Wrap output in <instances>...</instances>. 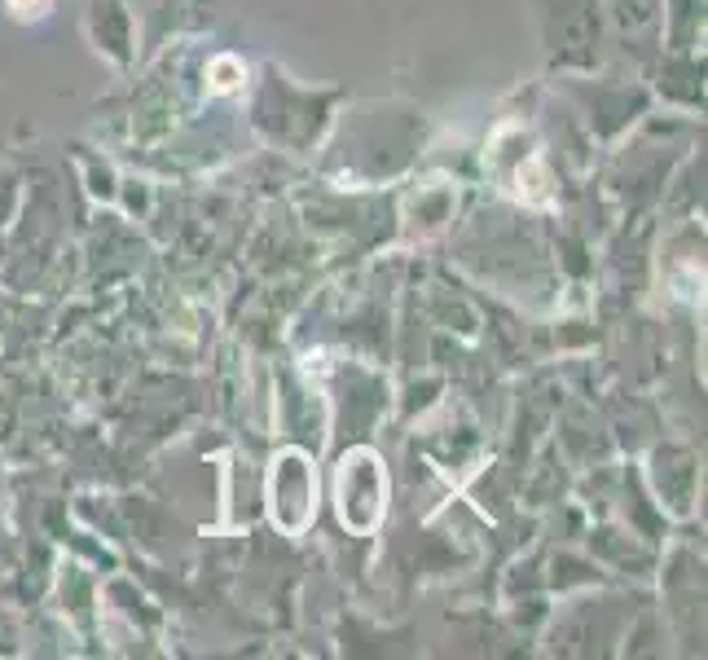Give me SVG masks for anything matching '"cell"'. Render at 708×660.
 Returning <instances> with one entry per match:
<instances>
[{
  "mask_svg": "<svg viewBox=\"0 0 708 660\" xmlns=\"http://www.w3.org/2000/svg\"><path fill=\"white\" fill-rule=\"evenodd\" d=\"M40 5H44V0H9V9H14L18 18H27V14H40Z\"/></svg>",
  "mask_w": 708,
  "mask_h": 660,
  "instance_id": "6da1fadb",
  "label": "cell"
}]
</instances>
